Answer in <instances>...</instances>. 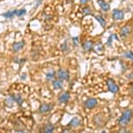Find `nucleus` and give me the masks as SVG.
I'll use <instances>...</instances> for the list:
<instances>
[{
    "mask_svg": "<svg viewBox=\"0 0 133 133\" xmlns=\"http://www.w3.org/2000/svg\"><path fill=\"white\" fill-rule=\"evenodd\" d=\"M107 83H108V90L110 91L112 93H116V92L119 91V87L116 83H115V81L113 79L109 78L107 80Z\"/></svg>",
    "mask_w": 133,
    "mask_h": 133,
    "instance_id": "2",
    "label": "nucleus"
},
{
    "mask_svg": "<svg viewBox=\"0 0 133 133\" xmlns=\"http://www.w3.org/2000/svg\"><path fill=\"white\" fill-rule=\"evenodd\" d=\"M97 105H98L97 99H96V98H93L87 99L86 101H85V103H84V106L86 107L87 108H90V109L94 108L96 106H97Z\"/></svg>",
    "mask_w": 133,
    "mask_h": 133,
    "instance_id": "5",
    "label": "nucleus"
},
{
    "mask_svg": "<svg viewBox=\"0 0 133 133\" xmlns=\"http://www.w3.org/2000/svg\"><path fill=\"white\" fill-rule=\"evenodd\" d=\"M55 77V72L53 70H51L50 72H48L46 74V80L47 81H51Z\"/></svg>",
    "mask_w": 133,
    "mask_h": 133,
    "instance_id": "15",
    "label": "nucleus"
},
{
    "mask_svg": "<svg viewBox=\"0 0 133 133\" xmlns=\"http://www.w3.org/2000/svg\"><path fill=\"white\" fill-rule=\"evenodd\" d=\"M80 124H81V120L78 117H74L71 120V122L69 123V125L72 126V127H78Z\"/></svg>",
    "mask_w": 133,
    "mask_h": 133,
    "instance_id": "12",
    "label": "nucleus"
},
{
    "mask_svg": "<svg viewBox=\"0 0 133 133\" xmlns=\"http://www.w3.org/2000/svg\"><path fill=\"white\" fill-rule=\"evenodd\" d=\"M27 11L25 9H21V10H17V12H16V15L17 16H23L24 14H26Z\"/></svg>",
    "mask_w": 133,
    "mask_h": 133,
    "instance_id": "20",
    "label": "nucleus"
},
{
    "mask_svg": "<svg viewBox=\"0 0 133 133\" xmlns=\"http://www.w3.org/2000/svg\"><path fill=\"white\" fill-rule=\"evenodd\" d=\"M132 118V112L130 110H125L124 112L123 113L122 116L120 117L119 121L118 123L121 126H125L126 124H128L130 122Z\"/></svg>",
    "mask_w": 133,
    "mask_h": 133,
    "instance_id": "1",
    "label": "nucleus"
},
{
    "mask_svg": "<svg viewBox=\"0 0 133 133\" xmlns=\"http://www.w3.org/2000/svg\"><path fill=\"white\" fill-rule=\"evenodd\" d=\"M88 1H90V0H80L81 4H86Z\"/></svg>",
    "mask_w": 133,
    "mask_h": 133,
    "instance_id": "25",
    "label": "nucleus"
},
{
    "mask_svg": "<svg viewBox=\"0 0 133 133\" xmlns=\"http://www.w3.org/2000/svg\"><path fill=\"white\" fill-rule=\"evenodd\" d=\"M91 11H90V8H88V7H86V8H84V9H83V14H85V15H86V14H91Z\"/></svg>",
    "mask_w": 133,
    "mask_h": 133,
    "instance_id": "23",
    "label": "nucleus"
},
{
    "mask_svg": "<svg viewBox=\"0 0 133 133\" xmlns=\"http://www.w3.org/2000/svg\"><path fill=\"white\" fill-rule=\"evenodd\" d=\"M130 92H131V94L133 95V84L131 85V88H130Z\"/></svg>",
    "mask_w": 133,
    "mask_h": 133,
    "instance_id": "27",
    "label": "nucleus"
},
{
    "mask_svg": "<svg viewBox=\"0 0 133 133\" xmlns=\"http://www.w3.org/2000/svg\"><path fill=\"white\" fill-rule=\"evenodd\" d=\"M83 50L90 51L93 48V44H92V42L91 41V40H87V41H85L84 43H83Z\"/></svg>",
    "mask_w": 133,
    "mask_h": 133,
    "instance_id": "11",
    "label": "nucleus"
},
{
    "mask_svg": "<svg viewBox=\"0 0 133 133\" xmlns=\"http://www.w3.org/2000/svg\"><path fill=\"white\" fill-rule=\"evenodd\" d=\"M131 30H132V28L130 25H126L124 26L123 28H122L121 29V35L123 36H127L131 33Z\"/></svg>",
    "mask_w": 133,
    "mask_h": 133,
    "instance_id": "6",
    "label": "nucleus"
},
{
    "mask_svg": "<svg viewBox=\"0 0 133 133\" xmlns=\"http://www.w3.org/2000/svg\"><path fill=\"white\" fill-rule=\"evenodd\" d=\"M52 85H53V88L55 90H59V89H61L63 84H62V82L61 80H54L52 83Z\"/></svg>",
    "mask_w": 133,
    "mask_h": 133,
    "instance_id": "13",
    "label": "nucleus"
},
{
    "mask_svg": "<svg viewBox=\"0 0 133 133\" xmlns=\"http://www.w3.org/2000/svg\"><path fill=\"white\" fill-rule=\"evenodd\" d=\"M70 98V95L68 92H64V93H62L59 95V101L61 103H66L69 100Z\"/></svg>",
    "mask_w": 133,
    "mask_h": 133,
    "instance_id": "7",
    "label": "nucleus"
},
{
    "mask_svg": "<svg viewBox=\"0 0 133 133\" xmlns=\"http://www.w3.org/2000/svg\"><path fill=\"white\" fill-rule=\"evenodd\" d=\"M115 36V35H112L110 36V37L108 38V45H111V42H112V39Z\"/></svg>",
    "mask_w": 133,
    "mask_h": 133,
    "instance_id": "24",
    "label": "nucleus"
},
{
    "mask_svg": "<svg viewBox=\"0 0 133 133\" xmlns=\"http://www.w3.org/2000/svg\"><path fill=\"white\" fill-rule=\"evenodd\" d=\"M98 5H99L100 8H101L104 12H108V11L110 9V5H109L108 3H106L104 0H98Z\"/></svg>",
    "mask_w": 133,
    "mask_h": 133,
    "instance_id": "9",
    "label": "nucleus"
},
{
    "mask_svg": "<svg viewBox=\"0 0 133 133\" xmlns=\"http://www.w3.org/2000/svg\"><path fill=\"white\" fill-rule=\"evenodd\" d=\"M11 98H12V100H14V102H16L17 104H21L22 103V98H21V95H14L11 97Z\"/></svg>",
    "mask_w": 133,
    "mask_h": 133,
    "instance_id": "14",
    "label": "nucleus"
},
{
    "mask_svg": "<svg viewBox=\"0 0 133 133\" xmlns=\"http://www.w3.org/2000/svg\"><path fill=\"white\" fill-rule=\"evenodd\" d=\"M57 76L59 77V80H61V81H66L69 78V74H68V72L64 69H59L57 73Z\"/></svg>",
    "mask_w": 133,
    "mask_h": 133,
    "instance_id": "4",
    "label": "nucleus"
},
{
    "mask_svg": "<svg viewBox=\"0 0 133 133\" xmlns=\"http://www.w3.org/2000/svg\"><path fill=\"white\" fill-rule=\"evenodd\" d=\"M123 56L125 58H127L129 59H131L133 61V52L131 51H126L123 52Z\"/></svg>",
    "mask_w": 133,
    "mask_h": 133,
    "instance_id": "16",
    "label": "nucleus"
},
{
    "mask_svg": "<svg viewBox=\"0 0 133 133\" xmlns=\"http://www.w3.org/2000/svg\"><path fill=\"white\" fill-rule=\"evenodd\" d=\"M25 45V43L24 42H18V43H14V45H12V50H14V51H15V52H17V51H21V49L23 48V46Z\"/></svg>",
    "mask_w": 133,
    "mask_h": 133,
    "instance_id": "10",
    "label": "nucleus"
},
{
    "mask_svg": "<svg viewBox=\"0 0 133 133\" xmlns=\"http://www.w3.org/2000/svg\"><path fill=\"white\" fill-rule=\"evenodd\" d=\"M95 18L97 19V21H98V22L100 23V25H101L103 28H104L105 26H106V21H105V20H104V19L102 18V17H99V16H96Z\"/></svg>",
    "mask_w": 133,
    "mask_h": 133,
    "instance_id": "19",
    "label": "nucleus"
},
{
    "mask_svg": "<svg viewBox=\"0 0 133 133\" xmlns=\"http://www.w3.org/2000/svg\"><path fill=\"white\" fill-rule=\"evenodd\" d=\"M17 12V10H14V11H10V12H7L5 14H4V17L5 18H12L14 15H15Z\"/></svg>",
    "mask_w": 133,
    "mask_h": 133,
    "instance_id": "18",
    "label": "nucleus"
},
{
    "mask_svg": "<svg viewBox=\"0 0 133 133\" xmlns=\"http://www.w3.org/2000/svg\"><path fill=\"white\" fill-rule=\"evenodd\" d=\"M72 39H73V43H74V45H75V46L78 45V43H79L78 37H73Z\"/></svg>",
    "mask_w": 133,
    "mask_h": 133,
    "instance_id": "22",
    "label": "nucleus"
},
{
    "mask_svg": "<svg viewBox=\"0 0 133 133\" xmlns=\"http://www.w3.org/2000/svg\"><path fill=\"white\" fill-rule=\"evenodd\" d=\"M112 17L115 21H121L124 18V12L121 10L115 9L113 11Z\"/></svg>",
    "mask_w": 133,
    "mask_h": 133,
    "instance_id": "3",
    "label": "nucleus"
},
{
    "mask_svg": "<svg viewBox=\"0 0 133 133\" xmlns=\"http://www.w3.org/2000/svg\"><path fill=\"white\" fill-rule=\"evenodd\" d=\"M132 78H133V72L130 75V76H129V79H132Z\"/></svg>",
    "mask_w": 133,
    "mask_h": 133,
    "instance_id": "26",
    "label": "nucleus"
},
{
    "mask_svg": "<svg viewBox=\"0 0 133 133\" xmlns=\"http://www.w3.org/2000/svg\"><path fill=\"white\" fill-rule=\"evenodd\" d=\"M53 130H54V127H53V125H51V124H47L45 126V128L44 129V131L46 133L52 132Z\"/></svg>",
    "mask_w": 133,
    "mask_h": 133,
    "instance_id": "17",
    "label": "nucleus"
},
{
    "mask_svg": "<svg viewBox=\"0 0 133 133\" xmlns=\"http://www.w3.org/2000/svg\"><path fill=\"white\" fill-rule=\"evenodd\" d=\"M95 50L97 51H102V44L98 43V44L95 45Z\"/></svg>",
    "mask_w": 133,
    "mask_h": 133,
    "instance_id": "21",
    "label": "nucleus"
},
{
    "mask_svg": "<svg viewBox=\"0 0 133 133\" xmlns=\"http://www.w3.org/2000/svg\"><path fill=\"white\" fill-rule=\"evenodd\" d=\"M52 108V106L51 105H49V104H42L39 108V112L40 113H43V114H45L47 112L51 110Z\"/></svg>",
    "mask_w": 133,
    "mask_h": 133,
    "instance_id": "8",
    "label": "nucleus"
}]
</instances>
